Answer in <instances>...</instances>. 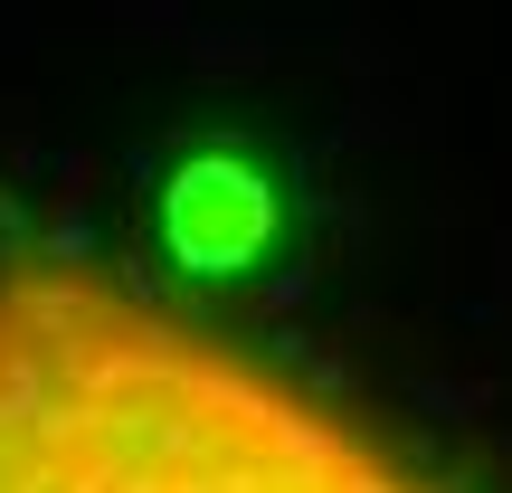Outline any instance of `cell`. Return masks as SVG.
<instances>
[{
    "instance_id": "1",
    "label": "cell",
    "mask_w": 512,
    "mask_h": 493,
    "mask_svg": "<svg viewBox=\"0 0 512 493\" xmlns=\"http://www.w3.org/2000/svg\"><path fill=\"white\" fill-rule=\"evenodd\" d=\"M0 493H446L228 332L76 256H0Z\"/></svg>"
}]
</instances>
